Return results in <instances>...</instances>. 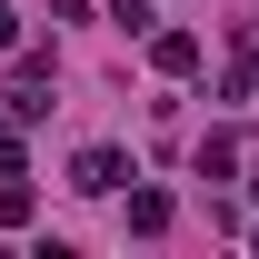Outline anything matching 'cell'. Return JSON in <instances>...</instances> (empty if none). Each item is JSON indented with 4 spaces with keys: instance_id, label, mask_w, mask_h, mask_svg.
Returning <instances> with one entry per match:
<instances>
[{
    "instance_id": "6da1fadb",
    "label": "cell",
    "mask_w": 259,
    "mask_h": 259,
    "mask_svg": "<svg viewBox=\"0 0 259 259\" xmlns=\"http://www.w3.org/2000/svg\"><path fill=\"white\" fill-rule=\"evenodd\" d=\"M70 180H80L90 199H110V190L130 180V160H120V150H80V169H70Z\"/></svg>"
},
{
    "instance_id": "7a4b0ae2",
    "label": "cell",
    "mask_w": 259,
    "mask_h": 259,
    "mask_svg": "<svg viewBox=\"0 0 259 259\" xmlns=\"http://www.w3.org/2000/svg\"><path fill=\"white\" fill-rule=\"evenodd\" d=\"M150 60H160L169 80H190V70H199V40L190 30H150Z\"/></svg>"
},
{
    "instance_id": "3957f363",
    "label": "cell",
    "mask_w": 259,
    "mask_h": 259,
    "mask_svg": "<svg viewBox=\"0 0 259 259\" xmlns=\"http://www.w3.org/2000/svg\"><path fill=\"white\" fill-rule=\"evenodd\" d=\"M130 229L160 239V229H169V190H130Z\"/></svg>"
},
{
    "instance_id": "277c9868",
    "label": "cell",
    "mask_w": 259,
    "mask_h": 259,
    "mask_svg": "<svg viewBox=\"0 0 259 259\" xmlns=\"http://www.w3.org/2000/svg\"><path fill=\"white\" fill-rule=\"evenodd\" d=\"M30 220V190H20V169H10V180H0V229H20Z\"/></svg>"
},
{
    "instance_id": "5b68a950",
    "label": "cell",
    "mask_w": 259,
    "mask_h": 259,
    "mask_svg": "<svg viewBox=\"0 0 259 259\" xmlns=\"http://www.w3.org/2000/svg\"><path fill=\"white\" fill-rule=\"evenodd\" d=\"M110 20H120V30H160V20H150V0H110Z\"/></svg>"
},
{
    "instance_id": "8992f818",
    "label": "cell",
    "mask_w": 259,
    "mask_h": 259,
    "mask_svg": "<svg viewBox=\"0 0 259 259\" xmlns=\"http://www.w3.org/2000/svg\"><path fill=\"white\" fill-rule=\"evenodd\" d=\"M0 50H20V20H10V10H0Z\"/></svg>"
}]
</instances>
